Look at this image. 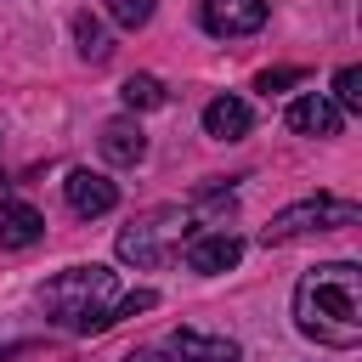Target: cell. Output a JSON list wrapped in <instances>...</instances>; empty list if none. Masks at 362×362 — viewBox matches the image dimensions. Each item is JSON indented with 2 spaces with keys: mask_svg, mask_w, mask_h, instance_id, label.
<instances>
[{
  "mask_svg": "<svg viewBox=\"0 0 362 362\" xmlns=\"http://www.w3.org/2000/svg\"><path fill=\"white\" fill-rule=\"evenodd\" d=\"M238 260H243V243H238L232 232H209V238H192V243H187V266H192V272H204V277L232 272Z\"/></svg>",
  "mask_w": 362,
  "mask_h": 362,
  "instance_id": "8",
  "label": "cell"
},
{
  "mask_svg": "<svg viewBox=\"0 0 362 362\" xmlns=\"http://www.w3.org/2000/svg\"><path fill=\"white\" fill-rule=\"evenodd\" d=\"M300 79H305L300 68H266V74L255 79V90H266V96H272V90H288V85H300Z\"/></svg>",
  "mask_w": 362,
  "mask_h": 362,
  "instance_id": "17",
  "label": "cell"
},
{
  "mask_svg": "<svg viewBox=\"0 0 362 362\" xmlns=\"http://www.w3.org/2000/svg\"><path fill=\"white\" fill-rule=\"evenodd\" d=\"M119 96H124V107H130V113H147V107H164V85H158L153 74H130V79L119 85Z\"/></svg>",
  "mask_w": 362,
  "mask_h": 362,
  "instance_id": "14",
  "label": "cell"
},
{
  "mask_svg": "<svg viewBox=\"0 0 362 362\" xmlns=\"http://www.w3.org/2000/svg\"><path fill=\"white\" fill-rule=\"evenodd\" d=\"M40 305L57 322H68L74 334H102L113 322V305H119V272H107V266H68V272H57L40 288Z\"/></svg>",
  "mask_w": 362,
  "mask_h": 362,
  "instance_id": "2",
  "label": "cell"
},
{
  "mask_svg": "<svg viewBox=\"0 0 362 362\" xmlns=\"http://www.w3.org/2000/svg\"><path fill=\"white\" fill-rule=\"evenodd\" d=\"M102 158H107V164H141V158H147V136H141V124L113 119V124L102 130Z\"/></svg>",
  "mask_w": 362,
  "mask_h": 362,
  "instance_id": "12",
  "label": "cell"
},
{
  "mask_svg": "<svg viewBox=\"0 0 362 362\" xmlns=\"http://www.w3.org/2000/svg\"><path fill=\"white\" fill-rule=\"evenodd\" d=\"M170 356H175V362H238V345H232L226 334L175 328V334H170Z\"/></svg>",
  "mask_w": 362,
  "mask_h": 362,
  "instance_id": "9",
  "label": "cell"
},
{
  "mask_svg": "<svg viewBox=\"0 0 362 362\" xmlns=\"http://www.w3.org/2000/svg\"><path fill=\"white\" fill-rule=\"evenodd\" d=\"M102 6H107V17H113L119 28H141V23L153 17L158 0H102Z\"/></svg>",
  "mask_w": 362,
  "mask_h": 362,
  "instance_id": "16",
  "label": "cell"
},
{
  "mask_svg": "<svg viewBox=\"0 0 362 362\" xmlns=\"http://www.w3.org/2000/svg\"><path fill=\"white\" fill-rule=\"evenodd\" d=\"M45 238V215L23 198H0V243L6 249H34Z\"/></svg>",
  "mask_w": 362,
  "mask_h": 362,
  "instance_id": "7",
  "label": "cell"
},
{
  "mask_svg": "<svg viewBox=\"0 0 362 362\" xmlns=\"http://www.w3.org/2000/svg\"><path fill=\"white\" fill-rule=\"evenodd\" d=\"M294 322L305 339L328 351H356L362 345V272L351 260L311 266L294 283Z\"/></svg>",
  "mask_w": 362,
  "mask_h": 362,
  "instance_id": "1",
  "label": "cell"
},
{
  "mask_svg": "<svg viewBox=\"0 0 362 362\" xmlns=\"http://www.w3.org/2000/svg\"><path fill=\"white\" fill-rule=\"evenodd\" d=\"M74 45H79L85 62H107V57H113V34H107L102 17H90V11H74Z\"/></svg>",
  "mask_w": 362,
  "mask_h": 362,
  "instance_id": "13",
  "label": "cell"
},
{
  "mask_svg": "<svg viewBox=\"0 0 362 362\" xmlns=\"http://www.w3.org/2000/svg\"><path fill=\"white\" fill-rule=\"evenodd\" d=\"M158 305V294L153 288H136V294H119V305H113V322L119 317H136V311H153Z\"/></svg>",
  "mask_w": 362,
  "mask_h": 362,
  "instance_id": "18",
  "label": "cell"
},
{
  "mask_svg": "<svg viewBox=\"0 0 362 362\" xmlns=\"http://www.w3.org/2000/svg\"><path fill=\"white\" fill-rule=\"evenodd\" d=\"M187 232H192V221H187L181 209H147L141 221H130V226L119 232V260H124V266H158Z\"/></svg>",
  "mask_w": 362,
  "mask_h": 362,
  "instance_id": "4",
  "label": "cell"
},
{
  "mask_svg": "<svg viewBox=\"0 0 362 362\" xmlns=\"http://www.w3.org/2000/svg\"><path fill=\"white\" fill-rule=\"evenodd\" d=\"M124 362H164V356H158V351H130Z\"/></svg>",
  "mask_w": 362,
  "mask_h": 362,
  "instance_id": "19",
  "label": "cell"
},
{
  "mask_svg": "<svg viewBox=\"0 0 362 362\" xmlns=\"http://www.w3.org/2000/svg\"><path fill=\"white\" fill-rule=\"evenodd\" d=\"M266 0H204L198 17L215 40H243V34H260L266 28Z\"/></svg>",
  "mask_w": 362,
  "mask_h": 362,
  "instance_id": "5",
  "label": "cell"
},
{
  "mask_svg": "<svg viewBox=\"0 0 362 362\" xmlns=\"http://www.w3.org/2000/svg\"><path fill=\"white\" fill-rule=\"evenodd\" d=\"M334 107L339 113H362V68H339L334 74Z\"/></svg>",
  "mask_w": 362,
  "mask_h": 362,
  "instance_id": "15",
  "label": "cell"
},
{
  "mask_svg": "<svg viewBox=\"0 0 362 362\" xmlns=\"http://www.w3.org/2000/svg\"><path fill=\"white\" fill-rule=\"evenodd\" d=\"M62 198H68V209L74 215H107L113 204H119V187L102 175V170H68V181H62Z\"/></svg>",
  "mask_w": 362,
  "mask_h": 362,
  "instance_id": "6",
  "label": "cell"
},
{
  "mask_svg": "<svg viewBox=\"0 0 362 362\" xmlns=\"http://www.w3.org/2000/svg\"><path fill=\"white\" fill-rule=\"evenodd\" d=\"M362 221V204H351V198H300V204H288V209H277L272 221H266V232H260V243L272 249V243H288V238H305V232H334V226H356Z\"/></svg>",
  "mask_w": 362,
  "mask_h": 362,
  "instance_id": "3",
  "label": "cell"
},
{
  "mask_svg": "<svg viewBox=\"0 0 362 362\" xmlns=\"http://www.w3.org/2000/svg\"><path fill=\"white\" fill-rule=\"evenodd\" d=\"M339 124H345V113L322 90H311V96H300L288 107V130H300V136H339Z\"/></svg>",
  "mask_w": 362,
  "mask_h": 362,
  "instance_id": "10",
  "label": "cell"
},
{
  "mask_svg": "<svg viewBox=\"0 0 362 362\" xmlns=\"http://www.w3.org/2000/svg\"><path fill=\"white\" fill-rule=\"evenodd\" d=\"M249 124H255V113H249V102H243V96H215V102L204 107V130H209V136H221V141L249 136Z\"/></svg>",
  "mask_w": 362,
  "mask_h": 362,
  "instance_id": "11",
  "label": "cell"
}]
</instances>
